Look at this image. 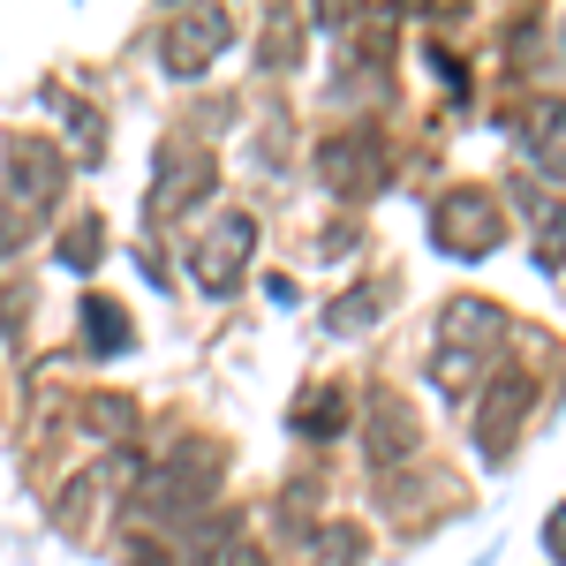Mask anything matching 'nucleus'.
I'll list each match as a JSON object with an SVG mask.
<instances>
[{"label": "nucleus", "instance_id": "nucleus-1", "mask_svg": "<svg viewBox=\"0 0 566 566\" xmlns=\"http://www.w3.org/2000/svg\"><path fill=\"white\" fill-rule=\"evenodd\" d=\"M499 333H506V317H499V303H483V295H461V303L438 310V386L469 392L483 355L499 348Z\"/></svg>", "mask_w": 566, "mask_h": 566}, {"label": "nucleus", "instance_id": "nucleus-2", "mask_svg": "<svg viewBox=\"0 0 566 566\" xmlns=\"http://www.w3.org/2000/svg\"><path fill=\"white\" fill-rule=\"evenodd\" d=\"M431 234H438L446 258H491L499 234H506V212H499L491 189H446L438 212H431Z\"/></svg>", "mask_w": 566, "mask_h": 566}, {"label": "nucleus", "instance_id": "nucleus-3", "mask_svg": "<svg viewBox=\"0 0 566 566\" xmlns=\"http://www.w3.org/2000/svg\"><path fill=\"white\" fill-rule=\"evenodd\" d=\"M212 483H219V446H197V438H181L175 453H167V469L151 476L144 506H151V514H197V506L212 499Z\"/></svg>", "mask_w": 566, "mask_h": 566}, {"label": "nucleus", "instance_id": "nucleus-4", "mask_svg": "<svg viewBox=\"0 0 566 566\" xmlns=\"http://www.w3.org/2000/svg\"><path fill=\"white\" fill-rule=\"evenodd\" d=\"M250 250H258V219H250V212H219V227L189 250L197 287H205V295H234V280H242Z\"/></svg>", "mask_w": 566, "mask_h": 566}, {"label": "nucleus", "instance_id": "nucleus-5", "mask_svg": "<svg viewBox=\"0 0 566 566\" xmlns=\"http://www.w3.org/2000/svg\"><path fill=\"white\" fill-rule=\"evenodd\" d=\"M61 181H69V159H61L45 136H15V144H8V205L23 197V212H45V205L61 197Z\"/></svg>", "mask_w": 566, "mask_h": 566}, {"label": "nucleus", "instance_id": "nucleus-6", "mask_svg": "<svg viewBox=\"0 0 566 566\" xmlns=\"http://www.w3.org/2000/svg\"><path fill=\"white\" fill-rule=\"evenodd\" d=\"M317 175L333 181L340 197H370V189L386 181V151H378V136H370V129L325 136V144H317Z\"/></svg>", "mask_w": 566, "mask_h": 566}, {"label": "nucleus", "instance_id": "nucleus-7", "mask_svg": "<svg viewBox=\"0 0 566 566\" xmlns=\"http://www.w3.org/2000/svg\"><path fill=\"white\" fill-rule=\"evenodd\" d=\"M212 189V151L205 144H189V136H175L167 151H159V189H151V219H175L181 205H197Z\"/></svg>", "mask_w": 566, "mask_h": 566}, {"label": "nucleus", "instance_id": "nucleus-8", "mask_svg": "<svg viewBox=\"0 0 566 566\" xmlns=\"http://www.w3.org/2000/svg\"><path fill=\"white\" fill-rule=\"evenodd\" d=\"M227 39H234L227 8H197V15H175V23H167V39H159V61H167L175 76H197V69H205V61H212Z\"/></svg>", "mask_w": 566, "mask_h": 566}, {"label": "nucleus", "instance_id": "nucleus-9", "mask_svg": "<svg viewBox=\"0 0 566 566\" xmlns=\"http://www.w3.org/2000/svg\"><path fill=\"white\" fill-rule=\"evenodd\" d=\"M528 400H536V378H528V370H514L506 386H491V400H483V453H506V446H514Z\"/></svg>", "mask_w": 566, "mask_h": 566}, {"label": "nucleus", "instance_id": "nucleus-10", "mask_svg": "<svg viewBox=\"0 0 566 566\" xmlns=\"http://www.w3.org/2000/svg\"><path fill=\"white\" fill-rule=\"evenodd\" d=\"M416 416H408V400H378V416H370V453H378V469H392V461H408L416 453Z\"/></svg>", "mask_w": 566, "mask_h": 566}, {"label": "nucleus", "instance_id": "nucleus-11", "mask_svg": "<svg viewBox=\"0 0 566 566\" xmlns=\"http://www.w3.org/2000/svg\"><path fill=\"white\" fill-rule=\"evenodd\" d=\"M514 197H522V212L536 219V242H544V264H559L566 258V205H552V197H544V189H514Z\"/></svg>", "mask_w": 566, "mask_h": 566}, {"label": "nucleus", "instance_id": "nucleus-12", "mask_svg": "<svg viewBox=\"0 0 566 566\" xmlns=\"http://www.w3.org/2000/svg\"><path fill=\"white\" fill-rule=\"evenodd\" d=\"M340 423H348V392H340V386L310 392L303 408H295V438H333Z\"/></svg>", "mask_w": 566, "mask_h": 566}, {"label": "nucleus", "instance_id": "nucleus-13", "mask_svg": "<svg viewBox=\"0 0 566 566\" xmlns=\"http://www.w3.org/2000/svg\"><path fill=\"white\" fill-rule=\"evenodd\" d=\"M528 151H536L544 167H566V106L559 98H544V106L528 114Z\"/></svg>", "mask_w": 566, "mask_h": 566}, {"label": "nucleus", "instance_id": "nucleus-14", "mask_svg": "<svg viewBox=\"0 0 566 566\" xmlns=\"http://www.w3.org/2000/svg\"><path fill=\"white\" fill-rule=\"evenodd\" d=\"M76 416H84V423H91L98 438H122V431H136V400H129V392H91V400L76 408Z\"/></svg>", "mask_w": 566, "mask_h": 566}, {"label": "nucleus", "instance_id": "nucleus-15", "mask_svg": "<svg viewBox=\"0 0 566 566\" xmlns=\"http://www.w3.org/2000/svg\"><path fill=\"white\" fill-rule=\"evenodd\" d=\"M310 566H363V528H325L317 544H310Z\"/></svg>", "mask_w": 566, "mask_h": 566}, {"label": "nucleus", "instance_id": "nucleus-16", "mask_svg": "<svg viewBox=\"0 0 566 566\" xmlns=\"http://www.w3.org/2000/svg\"><path fill=\"white\" fill-rule=\"evenodd\" d=\"M84 325H91V348H122V340H129V325H122V303H106V295H91L84 303Z\"/></svg>", "mask_w": 566, "mask_h": 566}, {"label": "nucleus", "instance_id": "nucleus-17", "mask_svg": "<svg viewBox=\"0 0 566 566\" xmlns=\"http://www.w3.org/2000/svg\"><path fill=\"white\" fill-rule=\"evenodd\" d=\"M295 45H303V15H272V31H264V69H295Z\"/></svg>", "mask_w": 566, "mask_h": 566}, {"label": "nucleus", "instance_id": "nucleus-18", "mask_svg": "<svg viewBox=\"0 0 566 566\" xmlns=\"http://www.w3.org/2000/svg\"><path fill=\"white\" fill-rule=\"evenodd\" d=\"M378 303H386L378 287H355V295H340V303H333V333H363V325L378 317Z\"/></svg>", "mask_w": 566, "mask_h": 566}, {"label": "nucleus", "instance_id": "nucleus-19", "mask_svg": "<svg viewBox=\"0 0 566 566\" xmlns=\"http://www.w3.org/2000/svg\"><path fill=\"white\" fill-rule=\"evenodd\" d=\"M61 264H98V219H76L69 242H61Z\"/></svg>", "mask_w": 566, "mask_h": 566}, {"label": "nucleus", "instance_id": "nucleus-20", "mask_svg": "<svg viewBox=\"0 0 566 566\" xmlns=\"http://www.w3.org/2000/svg\"><path fill=\"white\" fill-rule=\"evenodd\" d=\"M197 566H264L242 536H227V544H212V552H197Z\"/></svg>", "mask_w": 566, "mask_h": 566}, {"label": "nucleus", "instance_id": "nucleus-21", "mask_svg": "<svg viewBox=\"0 0 566 566\" xmlns=\"http://www.w3.org/2000/svg\"><path fill=\"white\" fill-rule=\"evenodd\" d=\"M122 566H167V544H151V536H129V544H122Z\"/></svg>", "mask_w": 566, "mask_h": 566}, {"label": "nucleus", "instance_id": "nucleus-22", "mask_svg": "<svg viewBox=\"0 0 566 566\" xmlns=\"http://www.w3.org/2000/svg\"><path fill=\"white\" fill-rule=\"evenodd\" d=\"M544 536H552V552H559V559H566V506H559V514H552V528H544Z\"/></svg>", "mask_w": 566, "mask_h": 566}]
</instances>
